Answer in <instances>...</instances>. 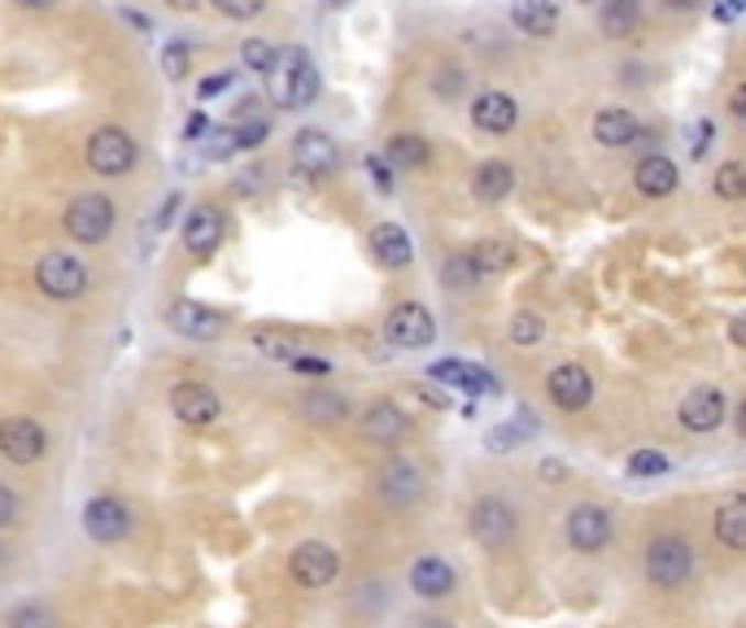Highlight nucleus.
<instances>
[{
    "mask_svg": "<svg viewBox=\"0 0 746 628\" xmlns=\"http://www.w3.org/2000/svg\"><path fill=\"white\" fill-rule=\"evenodd\" d=\"M0 559H9V554H4V550H0Z\"/></svg>",
    "mask_w": 746,
    "mask_h": 628,
    "instance_id": "57",
    "label": "nucleus"
},
{
    "mask_svg": "<svg viewBox=\"0 0 746 628\" xmlns=\"http://www.w3.org/2000/svg\"><path fill=\"white\" fill-rule=\"evenodd\" d=\"M441 279H446V288H472V284H481L485 275L476 271L472 253H454V257L441 266Z\"/></svg>",
    "mask_w": 746,
    "mask_h": 628,
    "instance_id": "34",
    "label": "nucleus"
},
{
    "mask_svg": "<svg viewBox=\"0 0 746 628\" xmlns=\"http://www.w3.org/2000/svg\"><path fill=\"white\" fill-rule=\"evenodd\" d=\"M166 323H171L179 337H188V341H215V337L223 332V315L210 310V306H201V301H175V306L166 310Z\"/></svg>",
    "mask_w": 746,
    "mask_h": 628,
    "instance_id": "17",
    "label": "nucleus"
},
{
    "mask_svg": "<svg viewBox=\"0 0 746 628\" xmlns=\"http://www.w3.org/2000/svg\"><path fill=\"white\" fill-rule=\"evenodd\" d=\"M672 463H668V454H659V450H637L633 459H628V476H663Z\"/></svg>",
    "mask_w": 746,
    "mask_h": 628,
    "instance_id": "40",
    "label": "nucleus"
},
{
    "mask_svg": "<svg viewBox=\"0 0 746 628\" xmlns=\"http://www.w3.org/2000/svg\"><path fill=\"white\" fill-rule=\"evenodd\" d=\"M424 489H428V481H424L419 463H415V459H406V454H393V459L380 467V476H375V494H380V503L393 506V510L415 506L419 498H424Z\"/></svg>",
    "mask_w": 746,
    "mask_h": 628,
    "instance_id": "5",
    "label": "nucleus"
},
{
    "mask_svg": "<svg viewBox=\"0 0 746 628\" xmlns=\"http://www.w3.org/2000/svg\"><path fill=\"white\" fill-rule=\"evenodd\" d=\"M44 450H48V437H44V428H40L35 419L13 415V419H4V423H0V454H4L9 463L31 467Z\"/></svg>",
    "mask_w": 746,
    "mask_h": 628,
    "instance_id": "11",
    "label": "nucleus"
},
{
    "mask_svg": "<svg viewBox=\"0 0 746 628\" xmlns=\"http://www.w3.org/2000/svg\"><path fill=\"white\" fill-rule=\"evenodd\" d=\"M223 245V214L215 206H193L184 219V250L193 257H210Z\"/></svg>",
    "mask_w": 746,
    "mask_h": 628,
    "instance_id": "19",
    "label": "nucleus"
},
{
    "mask_svg": "<svg viewBox=\"0 0 746 628\" xmlns=\"http://www.w3.org/2000/svg\"><path fill=\"white\" fill-rule=\"evenodd\" d=\"M18 519V494L9 485H0V528H9Z\"/></svg>",
    "mask_w": 746,
    "mask_h": 628,
    "instance_id": "47",
    "label": "nucleus"
},
{
    "mask_svg": "<svg viewBox=\"0 0 746 628\" xmlns=\"http://www.w3.org/2000/svg\"><path fill=\"white\" fill-rule=\"evenodd\" d=\"M646 576L659 585V590H681L694 572V546L681 537V532H659L650 546H646Z\"/></svg>",
    "mask_w": 746,
    "mask_h": 628,
    "instance_id": "1",
    "label": "nucleus"
},
{
    "mask_svg": "<svg viewBox=\"0 0 746 628\" xmlns=\"http://www.w3.org/2000/svg\"><path fill=\"white\" fill-rule=\"evenodd\" d=\"M363 437L375 441V445H397V441L410 437V419H406V410L397 401H375L363 415Z\"/></svg>",
    "mask_w": 746,
    "mask_h": 628,
    "instance_id": "20",
    "label": "nucleus"
},
{
    "mask_svg": "<svg viewBox=\"0 0 746 628\" xmlns=\"http://www.w3.org/2000/svg\"><path fill=\"white\" fill-rule=\"evenodd\" d=\"M293 166L301 175H310V179H323V175H332L341 166V148H337V140L328 131L306 126V131L293 135Z\"/></svg>",
    "mask_w": 746,
    "mask_h": 628,
    "instance_id": "9",
    "label": "nucleus"
},
{
    "mask_svg": "<svg viewBox=\"0 0 746 628\" xmlns=\"http://www.w3.org/2000/svg\"><path fill=\"white\" fill-rule=\"evenodd\" d=\"M275 97L288 106V110H306L315 97H319V70L310 62L306 48H293L288 53V70H284V84L275 88Z\"/></svg>",
    "mask_w": 746,
    "mask_h": 628,
    "instance_id": "16",
    "label": "nucleus"
},
{
    "mask_svg": "<svg viewBox=\"0 0 746 628\" xmlns=\"http://www.w3.org/2000/svg\"><path fill=\"white\" fill-rule=\"evenodd\" d=\"M663 4H672V9H694V4H703V0H663Z\"/></svg>",
    "mask_w": 746,
    "mask_h": 628,
    "instance_id": "56",
    "label": "nucleus"
},
{
    "mask_svg": "<svg viewBox=\"0 0 746 628\" xmlns=\"http://www.w3.org/2000/svg\"><path fill=\"white\" fill-rule=\"evenodd\" d=\"M694 135H699V140H694V148H690V153H694V157H703V153H707V140H716V123H712V119H699Z\"/></svg>",
    "mask_w": 746,
    "mask_h": 628,
    "instance_id": "48",
    "label": "nucleus"
},
{
    "mask_svg": "<svg viewBox=\"0 0 746 628\" xmlns=\"http://www.w3.org/2000/svg\"><path fill=\"white\" fill-rule=\"evenodd\" d=\"M637 22H641V4L637 0H607L603 13H599L603 35H612V40H628L637 31Z\"/></svg>",
    "mask_w": 746,
    "mask_h": 628,
    "instance_id": "31",
    "label": "nucleus"
},
{
    "mask_svg": "<svg viewBox=\"0 0 746 628\" xmlns=\"http://www.w3.org/2000/svg\"><path fill=\"white\" fill-rule=\"evenodd\" d=\"M4 628H57V620H53V612H48V607H40V603H22V607H13V612L4 616Z\"/></svg>",
    "mask_w": 746,
    "mask_h": 628,
    "instance_id": "38",
    "label": "nucleus"
},
{
    "mask_svg": "<svg viewBox=\"0 0 746 628\" xmlns=\"http://www.w3.org/2000/svg\"><path fill=\"white\" fill-rule=\"evenodd\" d=\"M428 379L437 384H454V388H468V393H490L494 388V376L476 363H459V359H446V363H432L428 367Z\"/></svg>",
    "mask_w": 746,
    "mask_h": 628,
    "instance_id": "26",
    "label": "nucleus"
},
{
    "mask_svg": "<svg viewBox=\"0 0 746 628\" xmlns=\"http://www.w3.org/2000/svg\"><path fill=\"white\" fill-rule=\"evenodd\" d=\"M712 528H716V541H721L725 550L743 554L746 550V498L743 494H729V498L721 503L716 519H712Z\"/></svg>",
    "mask_w": 746,
    "mask_h": 628,
    "instance_id": "25",
    "label": "nucleus"
},
{
    "mask_svg": "<svg viewBox=\"0 0 746 628\" xmlns=\"http://www.w3.org/2000/svg\"><path fill=\"white\" fill-rule=\"evenodd\" d=\"M171 410H175V419H184V423H193V428H206V423H215V419L223 415V401H219V393H215L210 384L184 379V384H175V393H171Z\"/></svg>",
    "mask_w": 746,
    "mask_h": 628,
    "instance_id": "12",
    "label": "nucleus"
},
{
    "mask_svg": "<svg viewBox=\"0 0 746 628\" xmlns=\"http://www.w3.org/2000/svg\"><path fill=\"white\" fill-rule=\"evenodd\" d=\"M641 135V123L628 114V110H599L594 114V140L603 144V148H624V144H633Z\"/></svg>",
    "mask_w": 746,
    "mask_h": 628,
    "instance_id": "27",
    "label": "nucleus"
},
{
    "mask_svg": "<svg viewBox=\"0 0 746 628\" xmlns=\"http://www.w3.org/2000/svg\"><path fill=\"white\" fill-rule=\"evenodd\" d=\"M729 114H734V119H746V92L743 88H734V97H729Z\"/></svg>",
    "mask_w": 746,
    "mask_h": 628,
    "instance_id": "50",
    "label": "nucleus"
},
{
    "mask_svg": "<svg viewBox=\"0 0 746 628\" xmlns=\"http://www.w3.org/2000/svg\"><path fill=\"white\" fill-rule=\"evenodd\" d=\"M468 528L485 550H506L515 541V532H519V519L502 498H481L468 515Z\"/></svg>",
    "mask_w": 746,
    "mask_h": 628,
    "instance_id": "8",
    "label": "nucleus"
},
{
    "mask_svg": "<svg viewBox=\"0 0 746 628\" xmlns=\"http://www.w3.org/2000/svg\"><path fill=\"white\" fill-rule=\"evenodd\" d=\"M410 590L419 598H446L454 590V568L441 554H424L410 563Z\"/></svg>",
    "mask_w": 746,
    "mask_h": 628,
    "instance_id": "23",
    "label": "nucleus"
},
{
    "mask_svg": "<svg viewBox=\"0 0 746 628\" xmlns=\"http://www.w3.org/2000/svg\"><path fill=\"white\" fill-rule=\"evenodd\" d=\"M288 367L301 372V376H332V363H328V359H306V354H297Z\"/></svg>",
    "mask_w": 746,
    "mask_h": 628,
    "instance_id": "45",
    "label": "nucleus"
},
{
    "mask_svg": "<svg viewBox=\"0 0 746 628\" xmlns=\"http://www.w3.org/2000/svg\"><path fill=\"white\" fill-rule=\"evenodd\" d=\"M253 345H257V354H266V359H279V363H293V359L301 354L297 337H288V332H271V328L253 332Z\"/></svg>",
    "mask_w": 746,
    "mask_h": 628,
    "instance_id": "33",
    "label": "nucleus"
},
{
    "mask_svg": "<svg viewBox=\"0 0 746 628\" xmlns=\"http://www.w3.org/2000/svg\"><path fill=\"white\" fill-rule=\"evenodd\" d=\"M241 62H245V70H257V75H275V62H279V53H275L266 40H245V44H241Z\"/></svg>",
    "mask_w": 746,
    "mask_h": 628,
    "instance_id": "37",
    "label": "nucleus"
},
{
    "mask_svg": "<svg viewBox=\"0 0 746 628\" xmlns=\"http://www.w3.org/2000/svg\"><path fill=\"white\" fill-rule=\"evenodd\" d=\"M114 232V201L106 192H84L66 210V236L79 245H101Z\"/></svg>",
    "mask_w": 746,
    "mask_h": 628,
    "instance_id": "2",
    "label": "nucleus"
},
{
    "mask_svg": "<svg viewBox=\"0 0 746 628\" xmlns=\"http://www.w3.org/2000/svg\"><path fill=\"white\" fill-rule=\"evenodd\" d=\"M367 170H372L375 175V188H380V192H393V170H388V162H384V157H367Z\"/></svg>",
    "mask_w": 746,
    "mask_h": 628,
    "instance_id": "46",
    "label": "nucleus"
},
{
    "mask_svg": "<svg viewBox=\"0 0 746 628\" xmlns=\"http://www.w3.org/2000/svg\"><path fill=\"white\" fill-rule=\"evenodd\" d=\"M716 197L721 201H743L746 197V166L743 162H725L716 170Z\"/></svg>",
    "mask_w": 746,
    "mask_h": 628,
    "instance_id": "35",
    "label": "nucleus"
},
{
    "mask_svg": "<svg viewBox=\"0 0 746 628\" xmlns=\"http://www.w3.org/2000/svg\"><path fill=\"white\" fill-rule=\"evenodd\" d=\"M528 432H533V423H519V428H494V432L485 437V445H490L494 454H506V450H515L519 441H528Z\"/></svg>",
    "mask_w": 746,
    "mask_h": 628,
    "instance_id": "41",
    "label": "nucleus"
},
{
    "mask_svg": "<svg viewBox=\"0 0 746 628\" xmlns=\"http://www.w3.org/2000/svg\"><path fill=\"white\" fill-rule=\"evenodd\" d=\"M511 188H515V170H511L506 162H485V166L472 175V192H476L481 201H490V206H497L502 197H511Z\"/></svg>",
    "mask_w": 746,
    "mask_h": 628,
    "instance_id": "30",
    "label": "nucleus"
},
{
    "mask_svg": "<svg viewBox=\"0 0 746 628\" xmlns=\"http://www.w3.org/2000/svg\"><path fill=\"white\" fill-rule=\"evenodd\" d=\"M511 22L524 31V35H555L559 26V4L555 0H511Z\"/></svg>",
    "mask_w": 746,
    "mask_h": 628,
    "instance_id": "24",
    "label": "nucleus"
},
{
    "mask_svg": "<svg viewBox=\"0 0 746 628\" xmlns=\"http://www.w3.org/2000/svg\"><path fill=\"white\" fill-rule=\"evenodd\" d=\"M463 79H468V75H463L459 66H441V75L432 79V88H437V97L454 101V97H459V88H463Z\"/></svg>",
    "mask_w": 746,
    "mask_h": 628,
    "instance_id": "43",
    "label": "nucleus"
},
{
    "mask_svg": "<svg viewBox=\"0 0 746 628\" xmlns=\"http://www.w3.org/2000/svg\"><path fill=\"white\" fill-rule=\"evenodd\" d=\"M410 628H454V625H450V620H428V616H424V620H415Z\"/></svg>",
    "mask_w": 746,
    "mask_h": 628,
    "instance_id": "54",
    "label": "nucleus"
},
{
    "mask_svg": "<svg viewBox=\"0 0 746 628\" xmlns=\"http://www.w3.org/2000/svg\"><path fill=\"white\" fill-rule=\"evenodd\" d=\"M729 341H734V345H743V341H746V323H743V319H734V328H729Z\"/></svg>",
    "mask_w": 746,
    "mask_h": 628,
    "instance_id": "52",
    "label": "nucleus"
},
{
    "mask_svg": "<svg viewBox=\"0 0 746 628\" xmlns=\"http://www.w3.org/2000/svg\"><path fill=\"white\" fill-rule=\"evenodd\" d=\"M223 18H237V22H249V18H257L262 9H266V0H210Z\"/></svg>",
    "mask_w": 746,
    "mask_h": 628,
    "instance_id": "42",
    "label": "nucleus"
},
{
    "mask_svg": "<svg viewBox=\"0 0 746 628\" xmlns=\"http://www.w3.org/2000/svg\"><path fill=\"white\" fill-rule=\"evenodd\" d=\"M266 131H271V123H266V119H253V123H245V126H232V135H237V148H257V144L266 140Z\"/></svg>",
    "mask_w": 746,
    "mask_h": 628,
    "instance_id": "44",
    "label": "nucleus"
},
{
    "mask_svg": "<svg viewBox=\"0 0 746 628\" xmlns=\"http://www.w3.org/2000/svg\"><path fill=\"white\" fill-rule=\"evenodd\" d=\"M612 537H616L612 510H603V506H594V503L572 506V515H568V546H572V550L594 554V550H603Z\"/></svg>",
    "mask_w": 746,
    "mask_h": 628,
    "instance_id": "10",
    "label": "nucleus"
},
{
    "mask_svg": "<svg viewBox=\"0 0 746 628\" xmlns=\"http://www.w3.org/2000/svg\"><path fill=\"white\" fill-rule=\"evenodd\" d=\"M725 410H729L725 393H721L716 384H699V388H690L685 401H681V428H685V432H716V428L725 423Z\"/></svg>",
    "mask_w": 746,
    "mask_h": 628,
    "instance_id": "15",
    "label": "nucleus"
},
{
    "mask_svg": "<svg viewBox=\"0 0 746 628\" xmlns=\"http://www.w3.org/2000/svg\"><path fill=\"white\" fill-rule=\"evenodd\" d=\"M166 4H171V9H179V13H193L201 0H166Z\"/></svg>",
    "mask_w": 746,
    "mask_h": 628,
    "instance_id": "53",
    "label": "nucleus"
},
{
    "mask_svg": "<svg viewBox=\"0 0 746 628\" xmlns=\"http://www.w3.org/2000/svg\"><path fill=\"white\" fill-rule=\"evenodd\" d=\"M472 262H476L481 275H502V271L515 262V253H511L506 241H476V245H472Z\"/></svg>",
    "mask_w": 746,
    "mask_h": 628,
    "instance_id": "32",
    "label": "nucleus"
},
{
    "mask_svg": "<svg viewBox=\"0 0 746 628\" xmlns=\"http://www.w3.org/2000/svg\"><path fill=\"white\" fill-rule=\"evenodd\" d=\"M84 532H88L92 541H101V546L123 541L127 532H131V510H127V503H119L114 494L92 498V503L84 506Z\"/></svg>",
    "mask_w": 746,
    "mask_h": 628,
    "instance_id": "13",
    "label": "nucleus"
},
{
    "mask_svg": "<svg viewBox=\"0 0 746 628\" xmlns=\"http://www.w3.org/2000/svg\"><path fill=\"white\" fill-rule=\"evenodd\" d=\"M541 337H546V323H541V315H533V310H519V315L511 319V345L528 350V345H537Z\"/></svg>",
    "mask_w": 746,
    "mask_h": 628,
    "instance_id": "36",
    "label": "nucleus"
},
{
    "mask_svg": "<svg viewBox=\"0 0 746 628\" xmlns=\"http://www.w3.org/2000/svg\"><path fill=\"white\" fill-rule=\"evenodd\" d=\"M384 157H388V166H393V170H419V166H428L432 148H428V140H424V135L402 131V135H393V140L384 144Z\"/></svg>",
    "mask_w": 746,
    "mask_h": 628,
    "instance_id": "29",
    "label": "nucleus"
},
{
    "mask_svg": "<svg viewBox=\"0 0 746 628\" xmlns=\"http://www.w3.org/2000/svg\"><path fill=\"white\" fill-rule=\"evenodd\" d=\"M35 284L40 293H48L53 301H75L88 293V266L75 253H44L35 266Z\"/></svg>",
    "mask_w": 746,
    "mask_h": 628,
    "instance_id": "4",
    "label": "nucleus"
},
{
    "mask_svg": "<svg viewBox=\"0 0 746 628\" xmlns=\"http://www.w3.org/2000/svg\"><path fill=\"white\" fill-rule=\"evenodd\" d=\"M384 341L397 350H424L437 341V323L419 301H397L384 319Z\"/></svg>",
    "mask_w": 746,
    "mask_h": 628,
    "instance_id": "6",
    "label": "nucleus"
},
{
    "mask_svg": "<svg viewBox=\"0 0 746 628\" xmlns=\"http://www.w3.org/2000/svg\"><path fill=\"white\" fill-rule=\"evenodd\" d=\"M188 66H193V48H188L184 40H171V44L162 48V70H166V79H184Z\"/></svg>",
    "mask_w": 746,
    "mask_h": 628,
    "instance_id": "39",
    "label": "nucleus"
},
{
    "mask_svg": "<svg viewBox=\"0 0 746 628\" xmlns=\"http://www.w3.org/2000/svg\"><path fill=\"white\" fill-rule=\"evenodd\" d=\"M472 123L481 126L485 135H506L511 126L519 123V106L506 92H481L472 101Z\"/></svg>",
    "mask_w": 746,
    "mask_h": 628,
    "instance_id": "21",
    "label": "nucleus"
},
{
    "mask_svg": "<svg viewBox=\"0 0 746 628\" xmlns=\"http://www.w3.org/2000/svg\"><path fill=\"white\" fill-rule=\"evenodd\" d=\"M633 179H637V192H641V197H668V192H677L681 170H677V162H672V157L650 153V157H641V162H637Z\"/></svg>",
    "mask_w": 746,
    "mask_h": 628,
    "instance_id": "22",
    "label": "nucleus"
},
{
    "mask_svg": "<svg viewBox=\"0 0 746 628\" xmlns=\"http://www.w3.org/2000/svg\"><path fill=\"white\" fill-rule=\"evenodd\" d=\"M546 393H550V401H555L559 410L577 415V410H585V406L594 401V376H590L585 367H577V363H559V367L546 376Z\"/></svg>",
    "mask_w": 746,
    "mask_h": 628,
    "instance_id": "14",
    "label": "nucleus"
},
{
    "mask_svg": "<svg viewBox=\"0 0 746 628\" xmlns=\"http://www.w3.org/2000/svg\"><path fill=\"white\" fill-rule=\"evenodd\" d=\"M301 415H306L310 423H341V419H350V401H345L337 388L315 384V388L301 397Z\"/></svg>",
    "mask_w": 746,
    "mask_h": 628,
    "instance_id": "28",
    "label": "nucleus"
},
{
    "mask_svg": "<svg viewBox=\"0 0 746 628\" xmlns=\"http://www.w3.org/2000/svg\"><path fill=\"white\" fill-rule=\"evenodd\" d=\"M232 84V75H210L206 84H201V97H215V92H223Z\"/></svg>",
    "mask_w": 746,
    "mask_h": 628,
    "instance_id": "49",
    "label": "nucleus"
},
{
    "mask_svg": "<svg viewBox=\"0 0 746 628\" xmlns=\"http://www.w3.org/2000/svg\"><path fill=\"white\" fill-rule=\"evenodd\" d=\"M288 572H293V585H301V590H328L341 572V559L328 541H301L288 559Z\"/></svg>",
    "mask_w": 746,
    "mask_h": 628,
    "instance_id": "7",
    "label": "nucleus"
},
{
    "mask_svg": "<svg viewBox=\"0 0 746 628\" xmlns=\"http://www.w3.org/2000/svg\"><path fill=\"white\" fill-rule=\"evenodd\" d=\"M13 4H22V9H48L53 0H13Z\"/></svg>",
    "mask_w": 746,
    "mask_h": 628,
    "instance_id": "55",
    "label": "nucleus"
},
{
    "mask_svg": "<svg viewBox=\"0 0 746 628\" xmlns=\"http://www.w3.org/2000/svg\"><path fill=\"white\" fill-rule=\"evenodd\" d=\"M201 131H206V119H201V114H193V119L184 123V135H188V140H197Z\"/></svg>",
    "mask_w": 746,
    "mask_h": 628,
    "instance_id": "51",
    "label": "nucleus"
},
{
    "mask_svg": "<svg viewBox=\"0 0 746 628\" xmlns=\"http://www.w3.org/2000/svg\"><path fill=\"white\" fill-rule=\"evenodd\" d=\"M367 250L384 271H406L415 262V245H410V232L402 223H375L372 236H367Z\"/></svg>",
    "mask_w": 746,
    "mask_h": 628,
    "instance_id": "18",
    "label": "nucleus"
},
{
    "mask_svg": "<svg viewBox=\"0 0 746 628\" xmlns=\"http://www.w3.org/2000/svg\"><path fill=\"white\" fill-rule=\"evenodd\" d=\"M135 157H140V148H135V140L127 135L123 126H101V131H92V140H88V166H92V175H101V179H123V175H131Z\"/></svg>",
    "mask_w": 746,
    "mask_h": 628,
    "instance_id": "3",
    "label": "nucleus"
}]
</instances>
